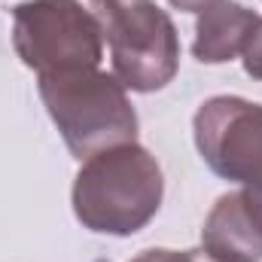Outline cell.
Listing matches in <instances>:
<instances>
[{
	"instance_id": "1",
	"label": "cell",
	"mask_w": 262,
	"mask_h": 262,
	"mask_svg": "<svg viewBox=\"0 0 262 262\" xmlns=\"http://www.w3.org/2000/svg\"><path fill=\"white\" fill-rule=\"evenodd\" d=\"M40 92L49 104V113L61 125L67 146L79 159L92 156V149L101 143L134 137L137 119L128 101L110 76H101L92 67L43 73Z\"/></svg>"
},
{
	"instance_id": "2",
	"label": "cell",
	"mask_w": 262,
	"mask_h": 262,
	"mask_svg": "<svg viewBox=\"0 0 262 262\" xmlns=\"http://www.w3.org/2000/svg\"><path fill=\"white\" fill-rule=\"evenodd\" d=\"M104 37L113 52V67L122 85L137 92L162 89L177 67V37L171 18L152 0H92Z\"/></svg>"
},
{
	"instance_id": "3",
	"label": "cell",
	"mask_w": 262,
	"mask_h": 262,
	"mask_svg": "<svg viewBox=\"0 0 262 262\" xmlns=\"http://www.w3.org/2000/svg\"><path fill=\"white\" fill-rule=\"evenodd\" d=\"M162 195V177L152 159L137 149L122 146L116 152H101L79 177H76V213L95 232H104L113 198H122V213L128 232H137L156 210Z\"/></svg>"
},
{
	"instance_id": "4",
	"label": "cell",
	"mask_w": 262,
	"mask_h": 262,
	"mask_svg": "<svg viewBox=\"0 0 262 262\" xmlns=\"http://www.w3.org/2000/svg\"><path fill=\"white\" fill-rule=\"evenodd\" d=\"M15 46L25 64L43 73L70 67H95L101 58L98 28L73 0H37L15 9Z\"/></svg>"
},
{
	"instance_id": "5",
	"label": "cell",
	"mask_w": 262,
	"mask_h": 262,
	"mask_svg": "<svg viewBox=\"0 0 262 262\" xmlns=\"http://www.w3.org/2000/svg\"><path fill=\"white\" fill-rule=\"evenodd\" d=\"M247 73L262 76V40L256 46H250V52H247Z\"/></svg>"
},
{
	"instance_id": "6",
	"label": "cell",
	"mask_w": 262,
	"mask_h": 262,
	"mask_svg": "<svg viewBox=\"0 0 262 262\" xmlns=\"http://www.w3.org/2000/svg\"><path fill=\"white\" fill-rule=\"evenodd\" d=\"M171 259L174 262H204L198 253H183V256H180V253H171ZM137 262H149V256H140Z\"/></svg>"
}]
</instances>
